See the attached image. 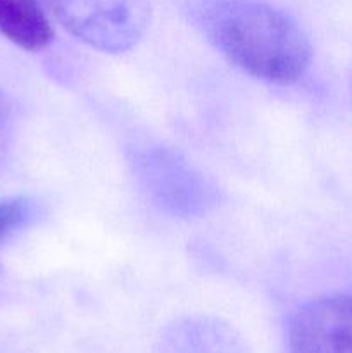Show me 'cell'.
Returning a JSON list of instances; mask_svg holds the SVG:
<instances>
[{
  "label": "cell",
  "mask_w": 352,
  "mask_h": 353,
  "mask_svg": "<svg viewBox=\"0 0 352 353\" xmlns=\"http://www.w3.org/2000/svg\"><path fill=\"white\" fill-rule=\"evenodd\" d=\"M52 16L83 43L119 54L133 48L150 23V0H43Z\"/></svg>",
  "instance_id": "obj_2"
},
{
  "label": "cell",
  "mask_w": 352,
  "mask_h": 353,
  "mask_svg": "<svg viewBox=\"0 0 352 353\" xmlns=\"http://www.w3.org/2000/svg\"><path fill=\"white\" fill-rule=\"evenodd\" d=\"M0 34L28 52L41 50L54 40L40 0H0Z\"/></svg>",
  "instance_id": "obj_5"
},
{
  "label": "cell",
  "mask_w": 352,
  "mask_h": 353,
  "mask_svg": "<svg viewBox=\"0 0 352 353\" xmlns=\"http://www.w3.org/2000/svg\"><path fill=\"white\" fill-rule=\"evenodd\" d=\"M31 214V207L26 200H6L0 202V241L23 226Z\"/></svg>",
  "instance_id": "obj_6"
},
{
  "label": "cell",
  "mask_w": 352,
  "mask_h": 353,
  "mask_svg": "<svg viewBox=\"0 0 352 353\" xmlns=\"http://www.w3.org/2000/svg\"><path fill=\"white\" fill-rule=\"evenodd\" d=\"M289 353H352V293L321 296L289 324Z\"/></svg>",
  "instance_id": "obj_4"
},
{
  "label": "cell",
  "mask_w": 352,
  "mask_h": 353,
  "mask_svg": "<svg viewBox=\"0 0 352 353\" xmlns=\"http://www.w3.org/2000/svg\"><path fill=\"white\" fill-rule=\"evenodd\" d=\"M137 168L145 192L162 209L192 216L211 203V190L202 176L175 152L152 148L137 159Z\"/></svg>",
  "instance_id": "obj_3"
},
{
  "label": "cell",
  "mask_w": 352,
  "mask_h": 353,
  "mask_svg": "<svg viewBox=\"0 0 352 353\" xmlns=\"http://www.w3.org/2000/svg\"><path fill=\"white\" fill-rule=\"evenodd\" d=\"M190 16L233 65L261 81L292 85L311 62L295 19L268 0H190Z\"/></svg>",
  "instance_id": "obj_1"
}]
</instances>
